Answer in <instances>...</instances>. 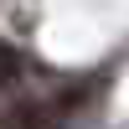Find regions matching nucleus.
Listing matches in <instances>:
<instances>
[{"label": "nucleus", "mask_w": 129, "mask_h": 129, "mask_svg": "<svg viewBox=\"0 0 129 129\" xmlns=\"http://www.w3.org/2000/svg\"><path fill=\"white\" fill-rule=\"evenodd\" d=\"M16 72H21V62H16V52H10V47H0V88H5V83L16 78Z\"/></svg>", "instance_id": "obj_1"}]
</instances>
